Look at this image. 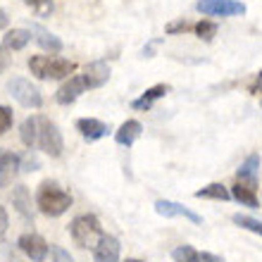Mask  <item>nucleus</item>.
<instances>
[{"mask_svg": "<svg viewBox=\"0 0 262 262\" xmlns=\"http://www.w3.org/2000/svg\"><path fill=\"white\" fill-rule=\"evenodd\" d=\"M17 246H19V250L29 257V260H34V262H43L46 257H48V250H50V246L46 243V238H43V236H38V234H24V236H19Z\"/></svg>", "mask_w": 262, "mask_h": 262, "instance_id": "nucleus-7", "label": "nucleus"}, {"mask_svg": "<svg viewBox=\"0 0 262 262\" xmlns=\"http://www.w3.org/2000/svg\"><path fill=\"white\" fill-rule=\"evenodd\" d=\"M24 5H29L38 17H48L53 12V3L50 0H21Z\"/></svg>", "mask_w": 262, "mask_h": 262, "instance_id": "nucleus-26", "label": "nucleus"}, {"mask_svg": "<svg viewBox=\"0 0 262 262\" xmlns=\"http://www.w3.org/2000/svg\"><path fill=\"white\" fill-rule=\"evenodd\" d=\"M76 131L81 134L86 141H98V138L107 136V124L100 122V119H93V117H81L76 119Z\"/></svg>", "mask_w": 262, "mask_h": 262, "instance_id": "nucleus-13", "label": "nucleus"}, {"mask_svg": "<svg viewBox=\"0 0 262 262\" xmlns=\"http://www.w3.org/2000/svg\"><path fill=\"white\" fill-rule=\"evenodd\" d=\"M31 38H34L31 29H10V31L3 36V48L5 50H21V48H27Z\"/></svg>", "mask_w": 262, "mask_h": 262, "instance_id": "nucleus-17", "label": "nucleus"}, {"mask_svg": "<svg viewBox=\"0 0 262 262\" xmlns=\"http://www.w3.org/2000/svg\"><path fill=\"white\" fill-rule=\"evenodd\" d=\"M19 138H21V143L27 145L29 150L36 148V138H38V115H36V117H27L24 122H21Z\"/></svg>", "mask_w": 262, "mask_h": 262, "instance_id": "nucleus-21", "label": "nucleus"}, {"mask_svg": "<svg viewBox=\"0 0 262 262\" xmlns=\"http://www.w3.org/2000/svg\"><path fill=\"white\" fill-rule=\"evenodd\" d=\"M174 262H200V253L191 246H179V248L172 250Z\"/></svg>", "mask_w": 262, "mask_h": 262, "instance_id": "nucleus-25", "label": "nucleus"}, {"mask_svg": "<svg viewBox=\"0 0 262 262\" xmlns=\"http://www.w3.org/2000/svg\"><path fill=\"white\" fill-rule=\"evenodd\" d=\"M19 169H21V158L19 155L12 152V150L0 148V188L10 186Z\"/></svg>", "mask_w": 262, "mask_h": 262, "instance_id": "nucleus-9", "label": "nucleus"}, {"mask_svg": "<svg viewBox=\"0 0 262 262\" xmlns=\"http://www.w3.org/2000/svg\"><path fill=\"white\" fill-rule=\"evenodd\" d=\"M36 207L46 217H60L72 207V195L62 186H57L55 181H43L36 193Z\"/></svg>", "mask_w": 262, "mask_h": 262, "instance_id": "nucleus-1", "label": "nucleus"}, {"mask_svg": "<svg viewBox=\"0 0 262 262\" xmlns=\"http://www.w3.org/2000/svg\"><path fill=\"white\" fill-rule=\"evenodd\" d=\"M257 169H260V155L253 152V155H248V158L243 160V165L238 167L236 177H238V181H246L250 186H257Z\"/></svg>", "mask_w": 262, "mask_h": 262, "instance_id": "nucleus-18", "label": "nucleus"}, {"mask_svg": "<svg viewBox=\"0 0 262 262\" xmlns=\"http://www.w3.org/2000/svg\"><path fill=\"white\" fill-rule=\"evenodd\" d=\"M255 188L257 186H250L246 181H236L234 188H231V198L238 200V203L246 207H257L260 200H257V195H255Z\"/></svg>", "mask_w": 262, "mask_h": 262, "instance_id": "nucleus-19", "label": "nucleus"}, {"mask_svg": "<svg viewBox=\"0 0 262 262\" xmlns=\"http://www.w3.org/2000/svg\"><path fill=\"white\" fill-rule=\"evenodd\" d=\"M193 31L198 38L210 43L214 36H217V24H214V21H207V19H200L198 24H193Z\"/></svg>", "mask_w": 262, "mask_h": 262, "instance_id": "nucleus-23", "label": "nucleus"}, {"mask_svg": "<svg viewBox=\"0 0 262 262\" xmlns=\"http://www.w3.org/2000/svg\"><path fill=\"white\" fill-rule=\"evenodd\" d=\"M7 93H10L19 105L31 107V110H38L43 105L41 91L36 89L29 79H24V76H12V79L7 81Z\"/></svg>", "mask_w": 262, "mask_h": 262, "instance_id": "nucleus-5", "label": "nucleus"}, {"mask_svg": "<svg viewBox=\"0 0 262 262\" xmlns=\"http://www.w3.org/2000/svg\"><path fill=\"white\" fill-rule=\"evenodd\" d=\"M160 43H162V38H155V41H150V43H148V46H145V48H143V57H152V50L158 48Z\"/></svg>", "mask_w": 262, "mask_h": 262, "instance_id": "nucleus-33", "label": "nucleus"}, {"mask_svg": "<svg viewBox=\"0 0 262 262\" xmlns=\"http://www.w3.org/2000/svg\"><path fill=\"white\" fill-rule=\"evenodd\" d=\"M31 34H34L36 43H38V46H41L46 53H50V55H57V53H62V41H60L55 34H50L48 29L38 27V24H31Z\"/></svg>", "mask_w": 262, "mask_h": 262, "instance_id": "nucleus-14", "label": "nucleus"}, {"mask_svg": "<svg viewBox=\"0 0 262 262\" xmlns=\"http://www.w3.org/2000/svg\"><path fill=\"white\" fill-rule=\"evenodd\" d=\"M41 167V162H38V158L36 155H31V150L21 158V172H36Z\"/></svg>", "mask_w": 262, "mask_h": 262, "instance_id": "nucleus-29", "label": "nucleus"}, {"mask_svg": "<svg viewBox=\"0 0 262 262\" xmlns=\"http://www.w3.org/2000/svg\"><path fill=\"white\" fill-rule=\"evenodd\" d=\"M155 212L162 217H184V220L193 222V224H203V217L195 214L191 207L174 203V200H155Z\"/></svg>", "mask_w": 262, "mask_h": 262, "instance_id": "nucleus-8", "label": "nucleus"}, {"mask_svg": "<svg viewBox=\"0 0 262 262\" xmlns=\"http://www.w3.org/2000/svg\"><path fill=\"white\" fill-rule=\"evenodd\" d=\"M69 236L79 248H96L98 241L103 238V227L96 214H76L69 222Z\"/></svg>", "mask_w": 262, "mask_h": 262, "instance_id": "nucleus-2", "label": "nucleus"}, {"mask_svg": "<svg viewBox=\"0 0 262 262\" xmlns=\"http://www.w3.org/2000/svg\"><path fill=\"white\" fill-rule=\"evenodd\" d=\"M167 93H169V86H167V83H158V86H150V89L145 91V93H141V98L131 100V107H134V110H150L152 105H155V100L165 98Z\"/></svg>", "mask_w": 262, "mask_h": 262, "instance_id": "nucleus-16", "label": "nucleus"}, {"mask_svg": "<svg viewBox=\"0 0 262 262\" xmlns=\"http://www.w3.org/2000/svg\"><path fill=\"white\" fill-rule=\"evenodd\" d=\"M29 69L36 79L43 81H57V79H69V74L76 69L74 62L62 60V57H48V55H34L29 60Z\"/></svg>", "mask_w": 262, "mask_h": 262, "instance_id": "nucleus-3", "label": "nucleus"}, {"mask_svg": "<svg viewBox=\"0 0 262 262\" xmlns=\"http://www.w3.org/2000/svg\"><path fill=\"white\" fill-rule=\"evenodd\" d=\"M12 110L5 107V105H0V134H5L10 126H12Z\"/></svg>", "mask_w": 262, "mask_h": 262, "instance_id": "nucleus-28", "label": "nucleus"}, {"mask_svg": "<svg viewBox=\"0 0 262 262\" xmlns=\"http://www.w3.org/2000/svg\"><path fill=\"white\" fill-rule=\"evenodd\" d=\"M231 220H234V224H238L241 229H248V231H253V234L262 236V222L255 220V217H248V214H234Z\"/></svg>", "mask_w": 262, "mask_h": 262, "instance_id": "nucleus-24", "label": "nucleus"}, {"mask_svg": "<svg viewBox=\"0 0 262 262\" xmlns=\"http://www.w3.org/2000/svg\"><path fill=\"white\" fill-rule=\"evenodd\" d=\"M36 148H41L50 158H60L64 150L62 134L57 129L55 122H50L48 117L38 115V138H36Z\"/></svg>", "mask_w": 262, "mask_h": 262, "instance_id": "nucleus-4", "label": "nucleus"}, {"mask_svg": "<svg viewBox=\"0 0 262 262\" xmlns=\"http://www.w3.org/2000/svg\"><path fill=\"white\" fill-rule=\"evenodd\" d=\"M195 198H212V200H229L231 198V191L222 184H207L200 191H195Z\"/></svg>", "mask_w": 262, "mask_h": 262, "instance_id": "nucleus-22", "label": "nucleus"}, {"mask_svg": "<svg viewBox=\"0 0 262 262\" xmlns=\"http://www.w3.org/2000/svg\"><path fill=\"white\" fill-rule=\"evenodd\" d=\"M119 241L110 234H103V238L98 241V246L93 248V260L96 262H119Z\"/></svg>", "mask_w": 262, "mask_h": 262, "instance_id": "nucleus-12", "label": "nucleus"}, {"mask_svg": "<svg viewBox=\"0 0 262 262\" xmlns=\"http://www.w3.org/2000/svg\"><path fill=\"white\" fill-rule=\"evenodd\" d=\"M248 91L253 93V96H260V93H262V69L255 74V79H253V83L248 86Z\"/></svg>", "mask_w": 262, "mask_h": 262, "instance_id": "nucleus-31", "label": "nucleus"}, {"mask_svg": "<svg viewBox=\"0 0 262 262\" xmlns=\"http://www.w3.org/2000/svg\"><path fill=\"white\" fill-rule=\"evenodd\" d=\"M186 31H193V24H188L186 19L169 21V24L165 27V34H167V36H174V34H186Z\"/></svg>", "mask_w": 262, "mask_h": 262, "instance_id": "nucleus-27", "label": "nucleus"}, {"mask_svg": "<svg viewBox=\"0 0 262 262\" xmlns=\"http://www.w3.org/2000/svg\"><path fill=\"white\" fill-rule=\"evenodd\" d=\"M141 134H143V124L141 122H136V119H126L124 124L119 126L117 131H115V141H117L119 145H134L141 138Z\"/></svg>", "mask_w": 262, "mask_h": 262, "instance_id": "nucleus-15", "label": "nucleus"}, {"mask_svg": "<svg viewBox=\"0 0 262 262\" xmlns=\"http://www.w3.org/2000/svg\"><path fill=\"white\" fill-rule=\"evenodd\" d=\"M83 91H86V81H83V76L79 74V76H69L67 81L57 89V93H55V100L60 105H72L76 100V98L81 96Z\"/></svg>", "mask_w": 262, "mask_h": 262, "instance_id": "nucleus-10", "label": "nucleus"}, {"mask_svg": "<svg viewBox=\"0 0 262 262\" xmlns=\"http://www.w3.org/2000/svg\"><path fill=\"white\" fill-rule=\"evenodd\" d=\"M81 76H83V81H86V89H100L110 79V67H107L105 60H96V62L86 64Z\"/></svg>", "mask_w": 262, "mask_h": 262, "instance_id": "nucleus-11", "label": "nucleus"}, {"mask_svg": "<svg viewBox=\"0 0 262 262\" xmlns=\"http://www.w3.org/2000/svg\"><path fill=\"white\" fill-rule=\"evenodd\" d=\"M195 10L205 17H236L246 14V5L241 0H198Z\"/></svg>", "mask_w": 262, "mask_h": 262, "instance_id": "nucleus-6", "label": "nucleus"}, {"mask_svg": "<svg viewBox=\"0 0 262 262\" xmlns=\"http://www.w3.org/2000/svg\"><path fill=\"white\" fill-rule=\"evenodd\" d=\"M124 262H143V260H136V257H129V260H124Z\"/></svg>", "mask_w": 262, "mask_h": 262, "instance_id": "nucleus-37", "label": "nucleus"}, {"mask_svg": "<svg viewBox=\"0 0 262 262\" xmlns=\"http://www.w3.org/2000/svg\"><path fill=\"white\" fill-rule=\"evenodd\" d=\"M200 262H224V257L212 255V253H200Z\"/></svg>", "mask_w": 262, "mask_h": 262, "instance_id": "nucleus-34", "label": "nucleus"}, {"mask_svg": "<svg viewBox=\"0 0 262 262\" xmlns=\"http://www.w3.org/2000/svg\"><path fill=\"white\" fill-rule=\"evenodd\" d=\"M7 227H10V220H7V212H5V207L0 205V238L5 236Z\"/></svg>", "mask_w": 262, "mask_h": 262, "instance_id": "nucleus-32", "label": "nucleus"}, {"mask_svg": "<svg viewBox=\"0 0 262 262\" xmlns=\"http://www.w3.org/2000/svg\"><path fill=\"white\" fill-rule=\"evenodd\" d=\"M7 21H10V17H7V12L3 10V7H0V31L7 27Z\"/></svg>", "mask_w": 262, "mask_h": 262, "instance_id": "nucleus-36", "label": "nucleus"}, {"mask_svg": "<svg viewBox=\"0 0 262 262\" xmlns=\"http://www.w3.org/2000/svg\"><path fill=\"white\" fill-rule=\"evenodd\" d=\"M50 255H53V262H74V257L62 246H50Z\"/></svg>", "mask_w": 262, "mask_h": 262, "instance_id": "nucleus-30", "label": "nucleus"}, {"mask_svg": "<svg viewBox=\"0 0 262 262\" xmlns=\"http://www.w3.org/2000/svg\"><path fill=\"white\" fill-rule=\"evenodd\" d=\"M12 205L17 207V212L24 217V220H34L31 214V195H29V188L27 186H17L12 191Z\"/></svg>", "mask_w": 262, "mask_h": 262, "instance_id": "nucleus-20", "label": "nucleus"}, {"mask_svg": "<svg viewBox=\"0 0 262 262\" xmlns=\"http://www.w3.org/2000/svg\"><path fill=\"white\" fill-rule=\"evenodd\" d=\"M7 62H10V57L5 55V48H3V46H0V72H3V69L7 67Z\"/></svg>", "mask_w": 262, "mask_h": 262, "instance_id": "nucleus-35", "label": "nucleus"}]
</instances>
